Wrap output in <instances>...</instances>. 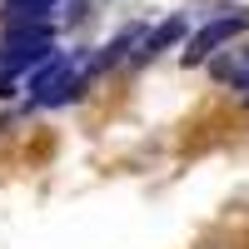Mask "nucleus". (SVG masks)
Wrapping results in <instances>:
<instances>
[{
    "instance_id": "f257e3e1",
    "label": "nucleus",
    "mask_w": 249,
    "mask_h": 249,
    "mask_svg": "<svg viewBox=\"0 0 249 249\" xmlns=\"http://www.w3.org/2000/svg\"><path fill=\"white\" fill-rule=\"evenodd\" d=\"M60 50V25H5L0 30V70L5 75H25L40 60H50Z\"/></svg>"
},
{
    "instance_id": "f03ea898",
    "label": "nucleus",
    "mask_w": 249,
    "mask_h": 249,
    "mask_svg": "<svg viewBox=\"0 0 249 249\" xmlns=\"http://www.w3.org/2000/svg\"><path fill=\"white\" fill-rule=\"evenodd\" d=\"M239 35H249V10H219V15H210L204 25H195L190 35H184L179 65H184V70L204 65V60H214L224 45H234Z\"/></svg>"
},
{
    "instance_id": "7ed1b4c3",
    "label": "nucleus",
    "mask_w": 249,
    "mask_h": 249,
    "mask_svg": "<svg viewBox=\"0 0 249 249\" xmlns=\"http://www.w3.org/2000/svg\"><path fill=\"white\" fill-rule=\"evenodd\" d=\"M184 35H190V15H184V10L164 15L160 25H150V30H144V40L135 45V55H130V70H144L150 60H160V55L179 50V45H184Z\"/></svg>"
},
{
    "instance_id": "20e7f679",
    "label": "nucleus",
    "mask_w": 249,
    "mask_h": 249,
    "mask_svg": "<svg viewBox=\"0 0 249 249\" xmlns=\"http://www.w3.org/2000/svg\"><path fill=\"white\" fill-rule=\"evenodd\" d=\"M5 25H60V0H0V30Z\"/></svg>"
},
{
    "instance_id": "39448f33",
    "label": "nucleus",
    "mask_w": 249,
    "mask_h": 249,
    "mask_svg": "<svg viewBox=\"0 0 249 249\" xmlns=\"http://www.w3.org/2000/svg\"><path fill=\"white\" fill-rule=\"evenodd\" d=\"M15 100H20V80L0 70V105H15Z\"/></svg>"
}]
</instances>
